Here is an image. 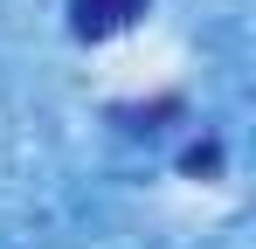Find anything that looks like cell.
Returning <instances> with one entry per match:
<instances>
[{"label": "cell", "instance_id": "cell-1", "mask_svg": "<svg viewBox=\"0 0 256 249\" xmlns=\"http://www.w3.org/2000/svg\"><path fill=\"white\" fill-rule=\"evenodd\" d=\"M146 7L152 0H70V28L84 42H104V35H118V28H132Z\"/></svg>", "mask_w": 256, "mask_h": 249}]
</instances>
